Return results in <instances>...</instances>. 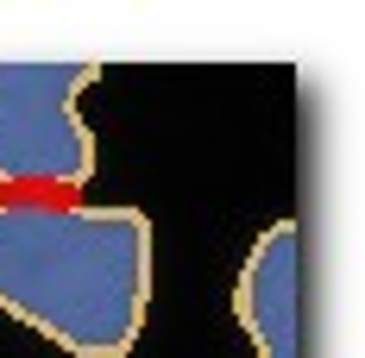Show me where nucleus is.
Here are the masks:
<instances>
[{"label":"nucleus","instance_id":"f257e3e1","mask_svg":"<svg viewBox=\"0 0 365 358\" xmlns=\"http://www.w3.org/2000/svg\"><path fill=\"white\" fill-rule=\"evenodd\" d=\"M158 239L133 201L0 195V315L70 358H126L145 333Z\"/></svg>","mask_w":365,"mask_h":358},{"label":"nucleus","instance_id":"f03ea898","mask_svg":"<svg viewBox=\"0 0 365 358\" xmlns=\"http://www.w3.org/2000/svg\"><path fill=\"white\" fill-rule=\"evenodd\" d=\"M101 63H0V195H82L95 182V132L82 95Z\"/></svg>","mask_w":365,"mask_h":358},{"label":"nucleus","instance_id":"7ed1b4c3","mask_svg":"<svg viewBox=\"0 0 365 358\" xmlns=\"http://www.w3.org/2000/svg\"><path fill=\"white\" fill-rule=\"evenodd\" d=\"M233 321L252 358H302V226L271 220L233 277Z\"/></svg>","mask_w":365,"mask_h":358}]
</instances>
